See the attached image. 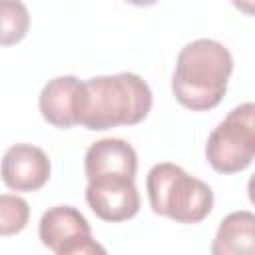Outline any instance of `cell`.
Here are the masks:
<instances>
[{"mask_svg":"<svg viewBox=\"0 0 255 255\" xmlns=\"http://www.w3.org/2000/svg\"><path fill=\"white\" fill-rule=\"evenodd\" d=\"M84 82L76 76H56L40 92V114L42 118L62 129L78 124L80 104H82Z\"/></svg>","mask_w":255,"mask_h":255,"instance_id":"7","label":"cell"},{"mask_svg":"<svg viewBox=\"0 0 255 255\" xmlns=\"http://www.w3.org/2000/svg\"><path fill=\"white\" fill-rule=\"evenodd\" d=\"M30 26V12L18 0H0V46L20 42Z\"/></svg>","mask_w":255,"mask_h":255,"instance_id":"11","label":"cell"},{"mask_svg":"<svg viewBox=\"0 0 255 255\" xmlns=\"http://www.w3.org/2000/svg\"><path fill=\"white\" fill-rule=\"evenodd\" d=\"M84 169L88 179L100 175H126L135 179L137 153L128 141L120 137H104L88 147Z\"/></svg>","mask_w":255,"mask_h":255,"instance_id":"8","label":"cell"},{"mask_svg":"<svg viewBox=\"0 0 255 255\" xmlns=\"http://www.w3.org/2000/svg\"><path fill=\"white\" fill-rule=\"evenodd\" d=\"M30 219V205L20 195L2 193L0 195V235L20 233Z\"/></svg>","mask_w":255,"mask_h":255,"instance_id":"12","label":"cell"},{"mask_svg":"<svg viewBox=\"0 0 255 255\" xmlns=\"http://www.w3.org/2000/svg\"><path fill=\"white\" fill-rule=\"evenodd\" d=\"M56 255H108L106 247L102 243H98L92 233L90 235H78V237H72L70 241H66L58 251Z\"/></svg>","mask_w":255,"mask_h":255,"instance_id":"13","label":"cell"},{"mask_svg":"<svg viewBox=\"0 0 255 255\" xmlns=\"http://www.w3.org/2000/svg\"><path fill=\"white\" fill-rule=\"evenodd\" d=\"M231 72L233 56L221 42L211 38L193 40L177 54L171 76L173 96L193 112L211 110L223 100Z\"/></svg>","mask_w":255,"mask_h":255,"instance_id":"1","label":"cell"},{"mask_svg":"<svg viewBox=\"0 0 255 255\" xmlns=\"http://www.w3.org/2000/svg\"><path fill=\"white\" fill-rule=\"evenodd\" d=\"M255 155V106L245 102L233 108L207 137L205 157L217 173H237L251 165Z\"/></svg>","mask_w":255,"mask_h":255,"instance_id":"4","label":"cell"},{"mask_svg":"<svg viewBox=\"0 0 255 255\" xmlns=\"http://www.w3.org/2000/svg\"><path fill=\"white\" fill-rule=\"evenodd\" d=\"M48 155L32 143H16L6 149L0 163L2 181L14 191H36L50 179Z\"/></svg>","mask_w":255,"mask_h":255,"instance_id":"6","label":"cell"},{"mask_svg":"<svg viewBox=\"0 0 255 255\" xmlns=\"http://www.w3.org/2000/svg\"><path fill=\"white\" fill-rule=\"evenodd\" d=\"M90 223L88 219L70 205H56L44 211L40 225H38V235L44 247L52 249L54 253L72 237L78 235H90Z\"/></svg>","mask_w":255,"mask_h":255,"instance_id":"10","label":"cell"},{"mask_svg":"<svg viewBox=\"0 0 255 255\" xmlns=\"http://www.w3.org/2000/svg\"><path fill=\"white\" fill-rule=\"evenodd\" d=\"M151 102V90L137 74L96 76L84 82L78 124L94 131L133 126L147 118Z\"/></svg>","mask_w":255,"mask_h":255,"instance_id":"2","label":"cell"},{"mask_svg":"<svg viewBox=\"0 0 255 255\" xmlns=\"http://www.w3.org/2000/svg\"><path fill=\"white\" fill-rule=\"evenodd\" d=\"M211 255H255V215L247 209L229 213L211 241Z\"/></svg>","mask_w":255,"mask_h":255,"instance_id":"9","label":"cell"},{"mask_svg":"<svg viewBox=\"0 0 255 255\" xmlns=\"http://www.w3.org/2000/svg\"><path fill=\"white\" fill-rule=\"evenodd\" d=\"M145 189L153 213L177 223H199L213 209L211 187L175 163H155L147 171Z\"/></svg>","mask_w":255,"mask_h":255,"instance_id":"3","label":"cell"},{"mask_svg":"<svg viewBox=\"0 0 255 255\" xmlns=\"http://www.w3.org/2000/svg\"><path fill=\"white\" fill-rule=\"evenodd\" d=\"M86 201L92 211L110 223L131 219L139 211V191L133 177L100 175L88 179Z\"/></svg>","mask_w":255,"mask_h":255,"instance_id":"5","label":"cell"}]
</instances>
